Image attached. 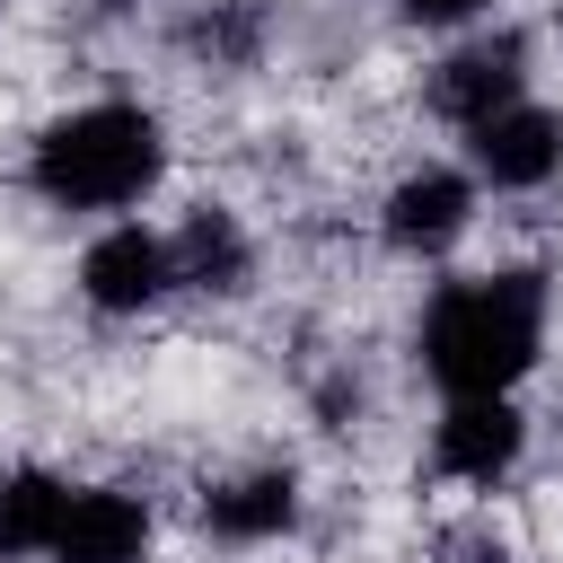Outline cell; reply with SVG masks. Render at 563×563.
<instances>
[{"label": "cell", "instance_id": "6da1fadb", "mask_svg": "<svg viewBox=\"0 0 563 563\" xmlns=\"http://www.w3.org/2000/svg\"><path fill=\"white\" fill-rule=\"evenodd\" d=\"M545 343V282L537 273H475L449 282L422 317V369L449 396H510V378Z\"/></svg>", "mask_w": 563, "mask_h": 563}, {"label": "cell", "instance_id": "5b68a950", "mask_svg": "<svg viewBox=\"0 0 563 563\" xmlns=\"http://www.w3.org/2000/svg\"><path fill=\"white\" fill-rule=\"evenodd\" d=\"M466 141H475L484 185H501V194H528V185H545L563 167V114H545V106H501Z\"/></svg>", "mask_w": 563, "mask_h": 563}, {"label": "cell", "instance_id": "52a82bcc", "mask_svg": "<svg viewBox=\"0 0 563 563\" xmlns=\"http://www.w3.org/2000/svg\"><path fill=\"white\" fill-rule=\"evenodd\" d=\"M466 220H475V185L449 167H422L387 194V246H405V255H440Z\"/></svg>", "mask_w": 563, "mask_h": 563}, {"label": "cell", "instance_id": "8992f818", "mask_svg": "<svg viewBox=\"0 0 563 563\" xmlns=\"http://www.w3.org/2000/svg\"><path fill=\"white\" fill-rule=\"evenodd\" d=\"M519 79H528V44H519V35H493V44H466V53H449V62L431 70V106L475 132L484 114L519 106Z\"/></svg>", "mask_w": 563, "mask_h": 563}, {"label": "cell", "instance_id": "8fae6325", "mask_svg": "<svg viewBox=\"0 0 563 563\" xmlns=\"http://www.w3.org/2000/svg\"><path fill=\"white\" fill-rule=\"evenodd\" d=\"M176 282H202V290H238L246 282V238H238V220L229 211H194L185 220V238H176Z\"/></svg>", "mask_w": 563, "mask_h": 563}, {"label": "cell", "instance_id": "ba28073f", "mask_svg": "<svg viewBox=\"0 0 563 563\" xmlns=\"http://www.w3.org/2000/svg\"><path fill=\"white\" fill-rule=\"evenodd\" d=\"M141 545H150V510L132 493H70L53 563H141Z\"/></svg>", "mask_w": 563, "mask_h": 563}, {"label": "cell", "instance_id": "9c48e42d", "mask_svg": "<svg viewBox=\"0 0 563 563\" xmlns=\"http://www.w3.org/2000/svg\"><path fill=\"white\" fill-rule=\"evenodd\" d=\"M62 510H70V484L44 475V466H18V475L0 484V563H18V554H53Z\"/></svg>", "mask_w": 563, "mask_h": 563}, {"label": "cell", "instance_id": "7a4b0ae2", "mask_svg": "<svg viewBox=\"0 0 563 563\" xmlns=\"http://www.w3.org/2000/svg\"><path fill=\"white\" fill-rule=\"evenodd\" d=\"M158 167H167L158 114H150V106H123V97L44 123V141H35V158H26L35 194L62 202V211H123V202H141V194L158 185Z\"/></svg>", "mask_w": 563, "mask_h": 563}, {"label": "cell", "instance_id": "7c38bea8", "mask_svg": "<svg viewBox=\"0 0 563 563\" xmlns=\"http://www.w3.org/2000/svg\"><path fill=\"white\" fill-rule=\"evenodd\" d=\"M484 0H405V18H422V26H457V18H475Z\"/></svg>", "mask_w": 563, "mask_h": 563}, {"label": "cell", "instance_id": "3957f363", "mask_svg": "<svg viewBox=\"0 0 563 563\" xmlns=\"http://www.w3.org/2000/svg\"><path fill=\"white\" fill-rule=\"evenodd\" d=\"M176 282V246L167 238H150V229H106L88 255H79V290H88V308H106V317H132V308H150L158 290Z\"/></svg>", "mask_w": 563, "mask_h": 563}, {"label": "cell", "instance_id": "4fadbf2b", "mask_svg": "<svg viewBox=\"0 0 563 563\" xmlns=\"http://www.w3.org/2000/svg\"><path fill=\"white\" fill-rule=\"evenodd\" d=\"M0 9H9V0H0Z\"/></svg>", "mask_w": 563, "mask_h": 563}, {"label": "cell", "instance_id": "30bf717a", "mask_svg": "<svg viewBox=\"0 0 563 563\" xmlns=\"http://www.w3.org/2000/svg\"><path fill=\"white\" fill-rule=\"evenodd\" d=\"M202 519H211V537H238V545L282 537V528L299 519V484H290V475H238V484H220V493L202 501Z\"/></svg>", "mask_w": 563, "mask_h": 563}, {"label": "cell", "instance_id": "277c9868", "mask_svg": "<svg viewBox=\"0 0 563 563\" xmlns=\"http://www.w3.org/2000/svg\"><path fill=\"white\" fill-rule=\"evenodd\" d=\"M519 440H528V422L510 413V396H449V413L431 431V466L457 484H493L519 457Z\"/></svg>", "mask_w": 563, "mask_h": 563}]
</instances>
